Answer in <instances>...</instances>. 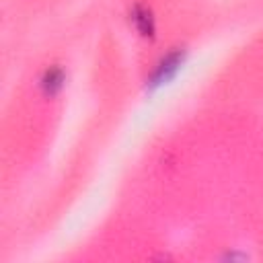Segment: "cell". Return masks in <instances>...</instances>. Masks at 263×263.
I'll list each match as a JSON object with an SVG mask.
<instances>
[{
	"label": "cell",
	"mask_w": 263,
	"mask_h": 263,
	"mask_svg": "<svg viewBox=\"0 0 263 263\" xmlns=\"http://www.w3.org/2000/svg\"><path fill=\"white\" fill-rule=\"evenodd\" d=\"M134 18L138 21V23H142V27H140V31L144 33V35H148L150 31H152V25H150V14H146V10H136L134 12Z\"/></svg>",
	"instance_id": "3957f363"
},
{
	"label": "cell",
	"mask_w": 263,
	"mask_h": 263,
	"mask_svg": "<svg viewBox=\"0 0 263 263\" xmlns=\"http://www.w3.org/2000/svg\"><path fill=\"white\" fill-rule=\"evenodd\" d=\"M60 84H62V74H60V70H51V72L45 74V78H43V86H45V90H47L49 95L55 92V90L60 88Z\"/></svg>",
	"instance_id": "7a4b0ae2"
},
{
	"label": "cell",
	"mask_w": 263,
	"mask_h": 263,
	"mask_svg": "<svg viewBox=\"0 0 263 263\" xmlns=\"http://www.w3.org/2000/svg\"><path fill=\"white\" fill-rule=\"evenodd\" d=\"M181 62H183V55H181L179 51L168 53V55L156 66V70H154V74H152V78H150V84H162V82H166L168 78H173L175 72L179 70Z\"/></svg>",
	"instance_id": "6da1fadb"
}]
</instances>
